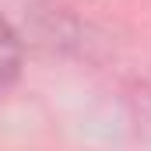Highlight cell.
<instances>
[{
    "mask_svg": "<svg viewBox=\"0 0 151 151\" xmlns=\"http://www.w3.org/2000/svg\"><path fill=\"white\" fill-rule=\"evenodd\" d=\"M18 67H21V49H18V35H14V28L0 18V88H7L14 74H18Z\"/></svg>",
    "mask_w": 151,
    "mask_h": 151,
    "instance_id": "6da1fadb",
    "label": "cell"
}]
</instances>
